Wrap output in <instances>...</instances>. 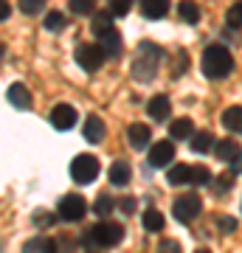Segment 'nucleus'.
<instances>
[{
	"instance_id": "nucleus-1",
	"label": "nucleus",
	"mask_w": 242,
	"mask_h": 253,
	"mask_svg": "<svg viewBox=\"0 0 242 253\" xmlns=\"http://www.w3.org/2000/svg\"><path fill=\"white\" fill-rule=\"evenodd\" d=\"M161 59H163V48H158L155 42H141V45H138V54H135V59H133V76L138 82L155 79Z\"/></svg>"
},
{
	"instance_id": "nucleus-2",
	"label": "nucleus",
	"mask_w": 242,
	"mask_h": 253,
	"mask_svg": "<svg viewBox=\"0 0 242 253\" xmlns=\"http://www.w3.org/2000/svg\"><path fill=\"white\" fill-rule=\"evenodd\" d=\"M203 73L208 79H225L234 71V56L225 45H208L203 51Z\"/></svg>"
},
{
	"instance_id": "nucleus-3",
	"label": "nucleus",
	"mask_w": 242,
	"mask_h": 253,
	"mask_svg": "<svg viewBox=\"0 0 242 253\" xmlns=\"http://www.w3.org/2000/svg\"><path fill=\"white\" fill-rule=\"evenodd\" d=\"M121 236H124V228L118 225V222H96L85 234V248L88 251H96V248L107 251V248H116L121 242Z\"/></svg>"
},
{
	"instance_id": "nucleus-4",
	"label": "nucleus",
	"mask_w": 242,
	"mask_h": 253,
	"mask_svg": "<svg viewBox=\"0 0 242 253\" xmlns=\"http://www.w3.org/2000/svg\"><path fill=\"white\" fill-rule=\"evenodd\" d=\"M71 177L73 183H79V186H88L99 177V158L96 155H76L71 161Z\"/></svg>"
},
{
	"instance_id": "nucleus-5",
	"label": "nucleus",
	"mask_w": 242,
	"mask_h": 253,
	"mask_svg": "<svg viewBox=\"0 0 242 253\" xmlns=\"http://www.w3.org/2000/svg\"><path fill=\"white\" fill-rule=\"evenodd\" d=\"M104 51H101L96 42H79L76 45V62L82 65V71H88V73H96L104 65Z\"/></svg>"
},
{
	"instance_id": "nucleus-6",
	"label": "nucleus",
	"mask_w": 242,
	"mask_h": 253,
	"mask_svg": "<svg viewBox=\"0 0 242 253\" xmlns=\"http://www.w3.org/2000/svg\"><path fill=\"white\" fill-rule=\"evenodd\" d=\"M200 211H203V200L197 194H180L172 203V214L178 222H192L194 217H200Z\"/></svg>"
},
{
	"instance_id": "nucleus-7",
	"label": "nucleus",
	"mask_w": 242,
	"mask_h": 253,
	"mask_svg": "<svg viewBox=\"0 0 242 253\" xmlns=\"http://www.w3.org/2000/svg\"><path fill=\"white\" fill-rule=\"evenodd\" d=\"M56 214L65 219V222H79L85 214H88V200L82 194H65L56 206Z\"/></svg>"
},
{
	"instance_id": "nucleus-8",
	"label": "nucleus",
	"mask_w": 242,
	"mask_h": 253,
	"mask_svg": "<svg viewBox=\"0 0 242 253\" xmlns=\"http://www.w3.org/2000/svg\"><path fill=\"white\" fill-rule=\"evenodd\" d=\"M172 161H175V144L172 141H158V144H152V149H149V166L166 169Z\"/></svg>"
},
{
	"instance_id": "nucleus-9",
	"label": "nucleus",
	"mask_w": 242,
	"mask_h": 253,
	"mask_svg": "<svg viewBox=\"0 0 242 253\" xmlns=\"http://www.w3.org/2000/svg\"><path fill=\"white\" fill-rule=\"evenodd\" d=\"M51 124H54V129H59V132L71 129V126L76 124V110H73L71 104H56V107L51 110Z\"/></svg>"
},
{
	"instance_id": "nucleus-10",
	"label": "nucleus",
	"mask_w": 242,
	"mask_h": 253,
	"mask_svg": "<svg viewBox=\"0 0 242 253\" xmlns=\"http://www.w3.org/2000/svg\"><path fill=\"white\" fill-rule=\"evenodd\" d=\"M214 155L225 163H237L242 158V146L234 141V138H225V141H214Z\"/></svg>"
},
{
	"instance_id": "nucleus-11",
	"label": "nucleus",
	"mask_w": 242,
	"mask_h": 253,
	"mask_svg": "<svg viewBox=\"0 0 242 253\" xmlns=\"http://www.w3.org/2000/svg\"><path fill=\"white\" fill-rule=\"evenodd\" d=\"M82 132H85V141H88V144H99L101 138H104V132H107V124H104L99 116H88Z\"/></svg>"
},
{
	"instance_id": "nucleus-12",
	"label": "nucleus",
	"mask_w": 242,
	"mask_h": 253,
	"mask_svg": "<svg viewBox=\"0 0 242 253\" xmlns=\"http://www.w3.org/2000/svg\"><path fill=\"white\" fill-rule=\"evenodd\" d=\"M169 110H172V101L166 99V96H152V99L146 101V113H149V118L152 121H166L169 118Z\"/></svg>"
},
{
	"instance_id": "nucleus-13",
	"label": "nucleus",
	"mask_w": 242,
	"mask_h": 253,
	"mask_svg": "<svg viewBox=\"0 0 242 253\" xmlns=\"http://www.w3.org/2000/svg\"><path fill=\"white\" fill-rule=\"evenodd\" d=\"M127 138H130V146L133 149H144V146H149V141H152V129L146 124H133L127 129Z\"/></svg>"
},
{
	"instance_id": "nucleus-14",
	"label": "nucleus",
	"mask_w": 242,
	"mask_h": 253,
	"mask_svg": "<svg viewBox=\"0 0 242 253\" xmlns=\"http://www.w3.org/2000/svg\"><path fill=\"white\" fill-rule=\"evenodd\" d=\"M9 101L14 104V110H28L31 107V90L26 84L14 82V84H9Z\"/></svg>"
},
{
	"instance_id": "nucleus-15",
	"label": "nucleus",
	"mask_w": 242,
	"mask_h": 253,
	"mask_svg": "<svg viewBox=\"0 0 242 253\" xmlns=\"http://www.w3.org/2000/svg\"><path fill=\"white\" fill-rule=\"evenodd\" d=\"M169 11V0H141V14L146 20H161Z\"/></svg>"
},
{
	"instance_id": "nucleus-16",
	"label": "nucleus",
	"mask_w": 242,
	"mask_h": 253,
	"mask_svg": "<svg viewBox=\"0 0 242 253\" xmlns=\"http://www.w3.org/2000/svg\"><path fill=\"white\" fill-rule=\"evenodd\" d=\"M99 48L104 51V56H118L121 54V34H118L116 28L107 31V34L99 37Z\"/></svg>"
},
{
	"instance_id": "nucleus-17",
	"label": "nucleus",
	"mask_w": 242,
	"mask_h": 253,
	"mask_svg": "<svg viewBox=\"0 0 242 253\" xmlns=\"http://www.w3.org/2000/svg\"><path fill=\"white\" fill-rule=\"evenodd\" d=\"M223 126L228 129V132L242 135V107H240V104H234V107H228L223 113Z\"/></svg>"
},
{
	"instance_id": "nucleus-18",
	"label": "nucleus",
	"mask_w": 242,
	"mask_h": 253,
	"mask_svg": "<svg viewBox=\"0 0 242 253\" xmlns=\"http://www.w3.org/2000/svg\"><path fill=\"white\" fill-rule=\"evenodd\" d=\"M23 253H59L54 239H45V236H37V239H28L23 245Z\"/></svg>"
},
{
	"instance_id": "nucleus-19",
	"label": "nucleus",
	"mask_w": 242,
	"mask_h": 253,
	"mask_svg": "<svg viewBox=\"0 0 242 253\" xmlns=\"http://www.w3.org/2000/svg\"><path fill=\"white\" fill-rule=\"evenodd\" d=\"M130 177H133V169H130L127 161H116L110 166V183H113V186H127Z\"/></svg>"
},
{
	"instance_id": "nucleus-20",
	"label": "nucleus",
	"mask_w": 242,
	"mask_h": 253,
	"mask_svg": "<svg viewBox=\"0 0 242 253\" xmlns=\"http://www.w3.org/2000/svg\"><path fill=\"white\" fill-rule=\"evenodd\" d=\"M144 231H149V234H158V231H163V225H166V219H163L161 211H155V208H149V211H144Z\"/></svg>"
},
{
	"instance_id": "nucleus-21",
	"label": "nucleus",
	"mask_w": 242,
	"mask_h": 253,
	"mask_svg": "<svg viewBox=\"0 0 242 253\" xmlns=\"http://www.w3.org/2000/svg\"><path fill=\"white\" fill-rule=\"evenodd\" d=\"M178 14L183 23H189V26H197L200 23V6L197 3H192V0H183L178 6Z\"/></svg>"
},
{
	"instance_id": "nucleus-22",
	"label": "nucleus",
	"mask_w": 242,
	"mask_h": 253,
	"mask_svg": "<svg viewBox=\"0 0 242 253\" xmlns=\"http://www.w3.org/2000/svg\"><path fill=\"white\" fill-rule=\"evenodd\" d=\"M172 138H178V141H183V138H192L194 135V124H192V118H175L169 126Z\"/></svg>"
},
{
	"instance_id": "nucleus-23",
	"label": "nucleus",
	"mask_w": 242,
	"mask_h": 253,
	"mask_svg": "<svg viewBox=\"0 0 242 253\" xmlns=\"http://www.w3.org/2000/svg\"><path fill=\"white\" fill-rule=\"evenodd\" d=\"M90 31H93L96 37H101V34H107V31H113V14H110V11H99V14H93Z\"/></svg>"
},
{
	"instance_id": "nucleus-24",
	"label": "nucleus",
	"mask_w": 242,
	"mask_h": 253,
	"mask_svg": "<svg viewBox=\"0 0 242 253\" xmlns=\"http://www.w3.org/2000/svg\"><path fill=\"white\" fill-rule=\"evenodd\" d=\"M166 177H169L172 186H183V183H189V177H192V166H189V163H175L169 172H166Z\"/></svg>"
},
{
	"instance_id": "nucleus-25",
	"label": "nucleus",
	"mask_w": 242,
	"mask_h": 253,
	"mask_svg": "<svg viewBox=\"0 0 242 253\" xmlns=\"http://www.w3.org/2000/svg\"><path fill=\"white\" fill-rule=\"evenodd\" d=\"M43 26H45V31H62V28L68 26V20H65L62 11H48L45 20H43Z\"/></svg>"
},
{
	"instance_id": "nucleus-26",
	"label": "nucleus",
	"mask_w": 242,
	"mask_h": 253,
	"mask_svg": "<svg viewBox=\"0 0 242 253\" xmlns=\"http://www.w3.org/2000/svg\"><path fill=\"white\" fill-rule=\"evenodd\" d=\"M113 208H116V200L107 197V194L96 197V203H93V211H96V217H110V214H113Z\"/></svg>"
},
{
	"instance_id": "nucleus-27",
	"label": "nucleus",
	"mask_w": 242,
	"mask_h": 253,
	"mask_svg": "<svg viewBox=\"0 0 242 253\" xmlns=\"http://www.w3.org/2000/svg\"><path fill=\"white\" fill-rule=\"evenodd\" d=\"M211 144H214L211 132H194V135H192V149H194V152H208Z\"/></svg>"
},
{
	"instance_id": "nucleus-28",
	"label": "nucleus",
	"mask_w": 242,
	"mask_h": 253,
	"mask_svg": "<svg viewBox=\"0 0 242 253\" xmlns=\"http://www.w3.org/2000/svg\"><path fill=\"white\" fill-rule=\"evenodd\" d=\"M211 172H208L206 166H192V177H189V183H194V186H211Z\"/></svg>"
},
{
	"instance_id": "nucleus-29",
	"label": "nucleus",
	"mask_w": 242,
	"mask_h": 253,
	"mask_svg": "<svg viewBox=\"0 0 242 253\" xmlns=\"http://www.w3.org/2000/svg\"><path fill=\"white\" fill-rule=\"evenodd\" d=\"M225 23L231 28H242V0H237L231 9L225 11Z\"/></svg>"
},
{
	"instance_id": "nucleus-30",
	"label": "nucleus",
	"mask_w": 242,
	"mask_h": 253,
	"mask_svg": "<svg viewBox=\"0 0 242 253\" xmlns=\"http://www.w3.org/2000/svg\"><path fill=\"white\" fill-rule=\"evenodd\" d=\"M68 6H71L73 14H93L96 0H68Z\"/></svg>"
},
{
	"instance_id": "nucleus-31",
	"label": "nucleus",
	"mask_w": 242,
	"mask_h": 253,
	"mask_svg": "<svg viewBox=\"0 0 242 253\" xmlns=\"http://www.w3.org/2000/svg\"><path fill=\"white\" fill-rule=\"evenodd\" d=\"M133 9V0H110V14L113 17H124Z\"/></svg>"
},
{
	"instance_id": "nucleus-32",
	"label": "nucleus",
	"mask_w": 242,
	"mask_h": 253,
	"mask_svg": "<svg viewBox=\"0 0 242 253\" xmlns=\"http://www.w3.org/2000/svg\"><path fill=\"white\" fill-rule=\"evenodd\" d=\"M31 219H34V225L37 228H48V225H54V214H51V211H34V217H31Z\"/></svg>"
},
{
	"instance_id": "nucleus-33",
	"label": "nucleus",
	"mask_w": 242,
	"mask_h": 253,
	"mask_svg": "<svg viewBox=\"0 0 242 253\" xmlns=\"http://www.w3.org/2000/svg\"><path fill=\"white\" fill-rule=\"evenodd\" d=\"M43 6H45V0H20V9L26 11V14H37Z\"/></svg>"
},
{
	"instance_id": "nucleus-34",
	"label": "nucleus",
	"mask_w": 242,
	"mask_h": 253,
	"mask_svg": "<svg viewBox=\"0 0 242 253\" xmlns=\"http://www.w3.org/2000/svg\"><path fill=\"white\" fill-rule=\"evenodd\" d=\"M220 231H223V234H234V231H237V219L234 217H220Z\"/></svg>"
},
{
	"instance_id": "nucleus-35",
	"label": "nucleus",
	"mask_w": 242,
	"mask_h": 253,
	"mask_svg": "<svg viewBox=\"0 0 242 253\" xmlns=\"http://www.w3.org/2000/svg\"><path fill=\"white\" fill-rule=\"evenodd\" d=\"M231 183H234V172H228V174H220V177L214 180V186H217L220 191H225L228 186H231Z\"/></svg>"
},
{
	"instance_id": "nucleus-36",
	"label": "nucleus",
	"mask_w": 242,
	"mask_h": 253,
	"mask_svg": "<svg viewBox=\"0 0 242 253\" xmlns=\"http://www.w3.org/2000/svg\"><path fill=\"white\" fill-rule=\"evenodd\" d=\"M158 253H180V245L175 242V239H166V242H161Z\"/></svg>"
},
{
	"instance_id": "nucleus-37",
	"label": "nucleus",
	"mask_w": 242,
	"mask_h": 253,
	"mask_svg": "<svg viewBox=\"0 0 242 253\" xmlns=\"http://www.w3.org/2000/svg\"><path fill=\"white\" fill-rule=\"evenodd\" d=\"M118 206H121V211H124V214H133V211H135V197H121V203H118Z\"/></svg>"
},
{
	"instance_id": "nucleus-38",
	"label": "nucleus",
	"mask_w": 242,
	"mask_h": 253,
	"mask_svg": "<svg viewBox=\"0 0 242 253\" xmlns=\"http://www.w3.org/2000/svg\"><path fill=\"white\" fill-rule=\"evenodd\" d=\"M11 17V6H9V0H0V23L3 20H9Z\"/></svg>"
},
{
	"instance_id": "nucleus-39",
	"label": "nucleus",
	"mask_w": 242,
	"mask_h": 253,
	"mask_svg": "<svg viewBox=\"0 0 242 253\" xmlns=\"http://www.w3.org/2000/svg\"><path fill=\"white\" fill-rule=\"evenodd\" d=\"M186 68V51H178V68H175V76H180Z\"/></svg>"
},
{
	"instance_id": "nucleus-40",
	"label": "nucleus",
	"mask_w": 242,
	"mask_h": 253,
	"mask_svg": "<svg viewBox=\"0 0 242 253\" xmlns=\"http://www.w3.org/2000/svg\"><path fill=\"white\" fill-rule=\"evenodd\" d=\"M3 56H6V45H3V42H0V59H3Z\"/></svg>"
},
{
	"instance_id": "nucleus-41",
	"label": "nucleus",
	"mask_w": 242,
	"mask_h": 253,
	"mask_svg": "<svg viewBox=\"0 0 242 253\" xmlns=\"http://www.w3.org/2000/svg\"><path fill=\"white\" fill-rule=\"evenodd\" d=\"M194 253H211V251H206V248H200V251H194Z\"/></svg>"
}]
</instances>
